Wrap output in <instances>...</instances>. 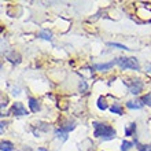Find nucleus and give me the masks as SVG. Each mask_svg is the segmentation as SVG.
<instances>
[{"label": "nucleus", "instance_id": "obj_11", "mask_svg": "<svg viewBox=\"0 0 151 151\" xmlns=\"http://www.w3.org/2000/svg\"><path fill=\"white\" fill-rule=\"evenodd\" d=\"M39 37H41V39H44V40H48V41H51L52 40V33L48 32V30H41L40 35H39Z\"/></svg>", "mask_w": 151, "mask_h": 151}, {"label": "nucleus", "instance_id": "obj_8", "mask_svg": "<svg viewBox=\"0 0 151 151\" xmlns=\"http://www.w3.org/2000/svg\"><path fill=\"white\" fill-rule=\"evenodd\" d=\"M68 133L69 132H66L63 129V128H59V129H56V132H55V135H56V137L58 139H60V140H68Z\"/></svg>", "mask_w": 151, "mask_h": 151}, {"label": "nucleus", "instance_id": "obj_12", "mask_svg": "<svg viewBox=\"0 0 151 151\" xmlns=\"http://www.w3.org/2000/svg\"><path fill=\"white\" fill-rule=\"evenodd\" d=\"M1 151H12L14 148V144L10 143V142H1Z\"/></svg>", "mask_w": 151, "mask_h": 151}, {"label": "nucleus", "instance_id": "obj_3", "mask_svg": "<svg viewBox=\"0 0 151 151\" xmlns=\"http://www.w3.org/2000/svg\"><path fill=\"white\" fill-rule=\"evenodd\" d=\"M128 87H129V91H131V93H133V95H137V93H140V91H142L143 84H142V81H140V80H133L131 84H128Z\"/></svg>", "mask_w": 151, "mask_h": 151}, {"label": "nucleus", "instance_id": "obj_13", "mask_svg": "<svg viewBox=\"0 0 151 151\" xmlns=\"http://www.w3.org/2000/svg\"><path fill=\"white\" fill-rule=\"evenodd\" d=\"M98 109H99V110H106V109H107L106 99H104V98H102V96L98 99Z\"/></svg>", "mask_w": 151, "mask_h": 151}, {"label": "nucleus", "instance_id": "obj_20", "mask_svg": "<svg viewBox=\"0 0 151 151\" xmlns=\"http://www.w3.org/2000/svg\"><path fill=\"white\" fill-rule=\"evenodd\" d=\"M37 151H48V150H47V148H44V147H40Z\"/></svg>", "mask_w": 151, "mask_h": 151}, {"label": "nucleus", "instance_id": "obj_18", "mask_svg": "<svg viewBox=\"0 0 151 151\" xmlns=\"http://www.w3.org/2000/svg\"><path fill=\"white\" fill-rule=\"evenodd\" d=\"M80 89H81V91H85V89H87V84H85V81H81V84H80Z\"/></svg>", "mask_w": 151, "mask_h": 151}, {"label": "nucleus", "instance_id": "obj_7", "mask_svg": "<svg viewBox=\"0 0 151 151\" xmlns=\"http://www.w3.org/2000/svg\"><path fill=\"white\" fill-rule=\"evenodd\" d=\"M114 63H115V62H109V63H99V65H95V69H96V70H100V72H106V70H109V69H111Z\"/></svg>", "mask_w": 151, "mask_h": 151}, {"label": "nucleus", "instance_id": "obj_2", "mask_svg": "<svg viewBox=\"0 0 151 151\" xmlns=\"http://www.w3.org/2000/svg\"><path fill=\"white\" fill-rule=\"evenodd\" d=\"M115 63L118 65L121 69H132V70H140L139 62L136 58H118L115 60Z\"/></svg>", "mask_w": 151, "mask_h": 151}, {"label": "nucleus", "instance_id": "obj_15", "mask_svg": "<svg viewBox=\"0 0 151 151\" xmlns=\"http://www.w3.org/2000/svg\"><path fill=\"white\" fill-rule=\"evenodd\" d=\"M142 102H143V104L151 106V93H147V95H144L143 98H142Z\"/></svg>", "mask_w": 151, "mask_h": 151}, {"label": "nucleus", "instance_id": "obj_14", "mask_svg": "<svg viewBox=\"0 0 151 151\" xmlns=\"http://www.w3.org/2000/svg\"><path fill=\"white\" fill-rule=\"evenodd\" d=\"M132 146H133V143H131V142H125V140H124L122 143H121V151H129L132 148Z\"/></svg>", "mask_w": 151, "mask_h": 151}, {"label": "nucleus", "instance_id": "obj_1", "mask_svg": "<svg viewBox=\"0 0 151 151\" xmlns=\"http://www.w3.org/2000/svg\"><path fill=\"white\" fill-rule=\"evenodd\" d=\"M92 125L95 128V132H93L95 137H100V139H103V140H111L115 137L114 128H111L110 125L99 124V122H93Z\"/></svg>", "mask_w": 151, "mask_h": 151}, {"label": "nucleus", "instance_id": "obj_4", "mask_svg": "<svg viewBox=\"0 0 151 151\" xmlns=\"http://www.w3.org/2000/svg\"><path fill=\"white\" fill-rule=\"evenodd\" d=\"M11 113L14 115H26V114H28V111H26L25 106L22 103H19V102H17V103L12 104Z\"/></svg>", "mask_w": 151, "mask_h": 151}, {"label": "nucleus", "instance_id": "obj_6", "mask_svg": "<svg viewBox=\"0 0 151 151\" xmlns=\"http://www.w3.org/2000/svg\"><path fill=\"white\" fill-rule=\"evenodd\" d=\"M29 109H30V111L33 113H37L40 110V104L37 102V99L35 98H29Z\"/></svg>", "mask_w": 151, "mask_h": 151}, {"label": "nucleus", "instance_id": "obj_17", "mask_svg": "<svg viewBox=\"0 0 151 151\" xmlns=\"http://www.w3.org/2000/svg\"><path fill=\"white\" fill-rule=\"evenodd\" d=\"M139 151H151V144H147V146H140Z\"/></svg>", "mask_w": 151, "mask_h": 151}, {"label": "nucleus", "instance_id": "obj_19", "mask_svg": "<svg viewBox=\"0 0 151 151\" xmlns=\"http://www.w3.org/2000/svg\"><path fill=\"white\" fill-rule=\"evenodd\" d=\"M7 106V100H3V103H1V107H6Z\"/></svg>", "mask_w": 151, "mask_h": 151}, {"label": "nucleus", "instance_id": "obj_5", "mask_svg": "<svg viewBox=\"0 0 151 151\" xmlns=\"http://www.w3.org/2000/svg\"><path fill=\"white\" fill-rule=\"evenodd\" d=\"M144 104H143V102H142V100H129V102H128L127 103V107L128 109H132V110H139V109H142L143 107Z\"/></svg>", "mask_w": 151, "mask_h": 151}, {"label": "nucleus", "instance_id": "obj_16", "mask_svg": "<svg viewBox=\"0 0 151 151\" xmlns=\"http://www.w3.org/2000/svg\"><path fill=\"white\" fill-rule=\"evenodd\" d=\"M109 45H110V47L118 48V50H129L127 45H122V44H118V43H109Z\"/></svg>", "mask_w": 151, "mask_h": 151}, {"label": "nucleus", "instance_id": "obj_10", "mask_svg": "<svg viewBox=\"0 0 151 151\" xmlns=\"http://www.w3.org/2000/svg\"><path fill=\"white\" fill-rule=\"evenodd\" d=\"M110 111L114 113V114L121 115V114H122V107H121V106H119L118 103H114V104L111 106V107H110Z\"/></svg>", "mask_w": 151, "mask_h": 151}, {"label": "nucleus", "instance_id": "obj_21", "mask_svg": "<svg viewBox=\"0 0 151 151\" xmlns=\"http://www.w3.org/2000/svg\"><path fill=\"white\" fill-rule=\"evenodd\" d=\"M4 128H6V124H4V122H1V132H3V129H4Z\"/></svg>", "mask_w": 151, "mask_h": 151}, {"label": "nucleus", "instance_id": "obj_9", "mask_svg": "<svg viewBox=\"0 0 151 151\" xmlns=\"http://www.w3.org/2000/svg\"><path fill=\"white\" fill-rule=\"evenodd\" d=\"M135 131H136V124L131 122L129 125H127V128H125V136H132L135 133Z\"/></svg>", "mask_w": 151, "mask_h": 151}]
</instances>
